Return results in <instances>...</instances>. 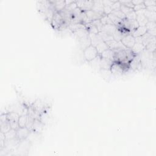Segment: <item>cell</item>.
I'll return each mask as SVG.
<instances>
[{
    "instance_id": "cell-1",
    "label": "cell",
    "mask_w": 156,
    "mask_h": 156,
    "mask_svg": "<svg viewBox=\"0 0 156 156\" xmlns=\"http://www.w3.org/2000/svg\"><path fill=\"white\" fill-rule=\"evenodd\" d=\"M138 56L141 62L143 70L155 71L156 64L155 51L150 52L144 49L138 55Z\"/></svg>"
},
{
    "instance_id": "cell-2",
    "label": "cell",
    "mask_w": 156,
    "mask_h": 156,
    "mask_svg": "<svg viewBox=\"0 0 156 156\" xmlns=\"http://www.w3.org/2000/svg\"><path fill=\"white\" fill-rule=\"evenodd\" d=\"M115 61L120 63H127L129 64V62L134 57V55L132 52L131 49L124 48L119 50L115 51Z\"/></svg>"
},
{
    "instance_id": "cell-3",
    "label": "cell",
    "mask_w": 156,
    "mask_h": 156,
    "mask_svg": "<svg viewBox=\"0 0 156 156\" xmlns=\"http://www.w3.org/2000/svg\"><path fill=\"white\" fill-rule=\"evenodd\" d=\"M31 107L38 115H40L47 109L51 108L52 102L45 98H37L35 99Z\"/></svg>"
},
{
    "instance_id": "cell-4",
    "label": "cell",
    "mask_w": 156,
    "mask_h": 156,
    "mask_svg": "<svg viewBox=\"0 0 156 156\" xmlns=\"http://www.w3.org/2000/svg\"><path fill=\"white\" fill-rule=\"evenodd\" d=\"M32 146V144L27 139L20 140L17 148L11 152L10 155H26Z\"/></svg>"
},
{
    "instance_id": "cell-5",
    "label": "cell",
    "mask_w": 156,
    "mask_h": 156,
    "mask_svg": "<svg viewBox=\"0 0 156 156\" xmlns=\"http://www.w3.org/2000/svg\"><path fill=\"white\" fill-rule=\"evenodd\" d=\"M51 25L55 30L58 32L64 31L68 28V26L65 24L64 18L59 12H56L54 14L53 20H52Z\"/></svg>"
},
{
    "instance_id": "cell-6",
    "label": "cell",
    "mask_w": 156,
    "mask_h": 156,
    "mask_svg": "<svg viewBox=\"0 0 156 156\" xmlns=\"http://www.w3.org/2000/svg\"><path fill=\"white\" fill-rule=\"evenodd\" d=\"M129 71V64L114 62L111 68V72L113 76H121Z\"/></svg>"
},
{
    "instance_id": "cell-7",
    "label": "cell",
    "mask_w": 156,
    "mask_h": 156,
    "mask_svg": "<svg viewBox=\"0 0 156 156\" xmlns=\"http://www.w3.org/2000/svg\"><path fill=\"white\" fill-rule=\"evenodd\" d=\"M36 8H37V10L40 15L45 13L49 9L55 8L53 4L51 3V2L47 1V0H41V1H37L36 3Z\"/></svg>"
},
{
    "instance_id": "cell-8",
    "label": "cell",
    "mask_w": 156,
    "mask_h": 156,
    "mask_svg": "<svg viewBox=\"0 0 156 156\" xmlns=\"http://www.w3.org/2000/svg\"><path fill=\"white\" fill-rule=\"evenodd\" d=\"M143 70L141 61L138 55H135L129 63V71L139 72Z\"/></svg>"
},
{
    "instance_id": "cell-9",
    "label": "cell",
    "mask_w": 156,
    "mask_h": 156,
    "mask_svg": "<svg viewBox=\"0 0 156 156\" xmlns=\"http://www.w3.org/2000/svg\"><path fill=\"white\" fill-rule=\"evenodd\" d=\"M83 54L85 60L88 62L92 61L99 55L96 48L92 45H90L85 50H84Z\"/></svg>"
},
{
    "instance_id": "cell-10",
    "label": "cell",
    "mask_w": 156,
    "mask_h": 156,
    "mask_svg": "<svg viewBox=\"0 0 156 156\" xmlns=\"http://www.w3.org/2000/svg\"><path fill=\"white\" fill-rule=\"evenodd\" d=\"M139 25L136 20H131L125 18L123 20L121 28H123L126 31L132 32Z\"/></svg>"
},
{
    "instance_id": "cell-11",
    "label": "cell",
    "mask_w": 156,
    "mask_h": 156,
    "mask_svg": "<svg viewBox=\"0 0 156 156\" xmlns=\"http://www.w3.org/2000/svg\"><path fill=\"white\" fill-rule=\"evenodd\" d=\"M76 3L78 8L84 12L91 10L93 5V1H91V0H88V1H76Z\"/></svg>"
},
{
    "instance_id": "cell-12",
    "label": "cell",
    "mask_w": 156,
    "mask_h": 156,
    "mask_svg": "<svg viewBox=\"0 0 156 156\" xmlns=\"http://www.w3.org/2000/svg\"><path fill=\"white\" fill-rule=\"evenodd\" d=\"M121 42L126 48L131 49L135 43L136 41L135 38L133 37L131 34H130L124 36L123 38L121 39Z\"/></svg>"
},
{
    "instance_id": "cell-13",
    "label": "cell",
    "mask_w": 156,
    "mask_h": 156,
    "mask_svg": "<svg viewBox=\"0 0 156 156\" xmlns=\"http://www.w3.org/2000/svg\"><path fill=\"white\" fill-rule=\"evenodd\" d=\"M20 141V140L18 139L17 137L13 139L6 140L5 141V148H6L11 152L17 148Z\"/></svg>"
},
{
    "instance_id": "cell-14",
    "label": "cell",
    "mask_w": 156,
    "mask_h": 156,
    "mask_svg": "<svg viewBox=\"0 0 156 156\" xmlns=\"http://www.w3.org/2000/svg\"><path fill=\"white\" fill-rule=\"evenodd\" d=\"M46 126V125L44 124L40 120L35 119L30 131L42 134L43 132L45 131Z\"/></svg>"
},
{
    "instance_id": "cell-15",
    "label": "cell",
    "mask_w": 156,
    "mask_h": 156,
    "mask_svg": "<svg viewBox=\"0 0 156 156\" xmlns=\"http://www.w3.org/2000/svg\"><path fill=\"white\" fill-rule=\"evenodd\" d=\"M42 137H43L42 134L31 131V132L26 139L28 140L33 145L34 144L39 143L40 141H41L42 138H43Z\"/></svg>"
},
{
    "instance_id": "cell-16",
    "label": "cell",
    "mask_w": 156,
    "mask_h": 156,
    "mask_svg": "<svg viewBox=\"0 0 156 156\" xmlns=\"http://www.w3.org/2000/svg\"><path fill=\"white\" fill-rule=\"evenodd\" d=\"M145 9L135 12L136 14H137L136 21L137 22V23H138V24L140 26H145L146 25L148 22V19L146 18V17L144 15V12Z\"/></svg>"
},
{
    "instance_id": "cell-17",
    "label": "cell",
    "mask_w": 156,
    "mask_h": 156,
    "mask_svg": "<svg viewBox=\"0 0 156 156\" xmlns=\"http://www.w3.org/2000/svg\"><path fill=\"white\" fill-rule=\"evenodd\" d=\"M92 11L99 14L101 16L104 15V5L101 0L93 1V5L91 9Z\"/></svg>"
},
{
    "instance_id": "cell-18",
    "label": "cell",
    "mask_w": 156,
    "mask_h": 156,
    "mask_svg": "<svg viewBox=\"0 0 156 156\" xmlns=\"http://www.w3.org/2000/svg\"><path fill=\"white\" fill-rule=\"evenodd\" d=\"M31 131L27 128H19L17 130V137L20 140L26 139L30 133Z\"/></svg>"
},
{
    "instance_id": "cell-19",
    "label": "cell",
    "mask_w": 156,
    "mask_h": 156,
    "mask_svg": "<svg viewBox=\"0 0 156 156\" xmlns=\"http://www.w3.org/2000/svg\"><path fill=\"white\" fill-rule=\"evenodd\" d=\"M154 37H153L151 35L149 34H148V32H146L142 36L136 38L135 41L136 42L140 43L142 45H143L144 46H146Z\"/></svg>"
},
{
    "instance_id": "cell-20",
    "label": "cell",
    "mask_w": 156,
    "mask_h": 156,
    "mask_svg": "<svg viewBox=\"0 0 156 156\" xmlns=\"http://www.w3.org/2000/svg\"><path fill=\"white\" fill-rule=\"evenodd\" d=\"M106 43L108 44L109 49L114 50V51L126 48V47L122 44V43L121 41H117L115 40L114 39L110 40L109 41H107Z\"/></svg>"
},
{
    "instance_id": "cell-21",
    "label": "cell",
    "mask_w": 156,
    "mask_h": 156,
    "mask_svg": "<svg viewBox=\"0 0 156 156\" xmlns=\"http://www.w3.org/2000/svg\"><path fill=\"white\" fill-rule=\"evenodd\" d=\"M50 2L53 4L55 11L57 12H61L66 7L65 1H62V0H54V1Z\"/></svg>"
},
{
    "instance_id": "cell-22",
    "label": "cell",
    "mask_w": 156,
    "mask_h": 156,
    "mask_svg": "<svg viewBox=\"0 0 156 156\" xmlns=\"http://www.w3.org/2000/svg\"><path fill=\"white\" fill-rule=\"evenodd\" d=\"M114 62H112L109 59L102 58L100 61V70L111 71V68Z\"/></svg>"
},
{
    "instance_id": "cell-23",
    "label": "cell",
    "mask_w": 156,
    "mask_h": 156,
    "mask_svg": "<svg viewBox=\"0 0 156 156\" xmlns=\"http://www.w3.org/2000/svg\"><path fill=\"white\" fill-rule=\"evenodd\" d=\"M115 51L114 50L108 49L106 51H105V52H103V53L100 56L102 58L107 59L112 62H114L115 61Z\"/></svg>"
},
{
    "instance_id": "cell-24",
    "label": "cell",
    "mask_w": 156,
    "mask_h": 156,
    "mask_svg": "<svg viewBox=\"0 0 156 156\" xmlns=\"http://www.w3.org/2000/svg\"><path fill=\"white\" fill-rule=\"evenodd\" d=\"M145 27L148 34L153 37H156V22H148Z\"/></svg>"
},
{
    "instance_id": "cell-25",
    "label": "cell",
    "mask_w": 156,
    "mask_h": 156,
    "mask_svg": "<svg viewBox=\"0 0 156 156\" xmlns=\"http://www.w3.org/2000/svg\"><path fill=\"white\" fill-rule=\"evenodd\" d=\"M85 15H86L87 18H88V20L91 22H93L95 20H100L102 17L101 15H99V14L95 12V11H93L92 10L85 12Z\"/></svg>"
},
{
    "instance_id": "cell-26",
    "label": "cell",
    "mask_w": 156,
    "mask_h": 156,
    "mask_svg": "<svg viewBox=\"0 0 156 156\" xmlns=\"http://www.w3.org/2000/svg\"><path fill=\"white\" fill-rule=\"evenodd\" d=\"M89 36L91 40V45L96 47L99 43H100L102 41H104L101 37V36L99 35V34H92V33H89Z\"/></svg>"
},
{
    "instance_id": "cell-27",
    "label": "cell",
    "mask_w": 156,
    "mask_h": 156,
    "mask_svg": "<svg viewBox=\"0 0 156 156\" xmlns=\"http://www.w3.org/2000/svg\"><path fill=\"white\" fill-rule=\"evenodd\" d=\"M145 49V46L140 43L135 42L133 47L131 49L134 55H138Z\"/></svg>"
},
{
    "instance_id": "cell-28",
    "label": "cell",
    "mask_w": 156,
    "mask_h": 156,
    "mask_svg": "<svg viewBox=\"0 0 156 156\" xmlns=\"http://www.w3.org/2000/svg\"><path fill=\"white\" fill-rule=\"evenodd\" d=\"M147 32V29L145 26H138L137 29H135L133 32H131V34L133 37L135 38L140 37L144 35L145 33Z\"/></svg>"
},
{
    "instance_id": "cell-29",
    "label": "cell",
    "mask_w": 156,
    "mask_h": 156,
    "mask_svg": "<svg viewBox=\"0 0 156 156\" xmlns=\"http://www.w3.org/2000/svg\"><path fill=\"white\" fill-rule=\"evenodd\" d=\"M101 59V57L100 55H98L96 58H95L92 61H90L89 65L93 68L96 69L98 71H100V61Z\"/></svg>"
},
{
    "instance_id": "cell-30",
    "label": "cell",
    "mask_w": 156,
    "mask_h": 156,
    "mask_svg": "<svg viewBox=\"0 0 156 156\" xmlns=\"http://www.w3.org/2000/svg\"><path fill=\"white\" fill-rule=\"evenodd\" d=\"M117 29V27L114 25H105L103 26L101 31L105 32L107 34H109L112 36H114V34L115 32V29Z\"/></svg>"
},
{
    "instance_id": "cell-31",
    "label": "cell",
    "mask_w": 156,
    "mask_h": 156,
    "mask_svg": "<svg viewBox=\"0 0 156 156\" xmlns=\"http://www.w3.org/2000/svg\"><path fill=\"white\" fill-rule=\"evenodd\" d=\"M95 48L98 51V53L99 55H101L103 53V52H105L107 49H109L108 44L105 41L101 42Z\"/></svg>"
},
{
    "instance_id": "cell-32",
    "label": "cell",
    "mask_w": 156,
    "mask_h": 156,
    "mask_svg": "<svg viewBox=\"0 0 156 156\" xmlns=\"http://www.w3.org/2000/svg\"><path fill=\"white\" fill-rule=\"evenodd\" d=\"M109 17L110 18L111 20L112 21V22L113 23V24L117 27V28H121V24L123 22V20H121L120 18H118L117 17L115 16L114 15L111 14L109 15Z\"/></svg>"
},
{
    "instance_id": "cell-33",
    "label": "cell",
    "mask_w": 156,
    "mask_h": 156,
    "mask_svg": "<svg viewBox=\"0 0 156 156\" xmlns=\"http://www.w3.org/2000/svg\"><path fill=\"white\" fill-rule=\"evenodd\" d=\"M144 15L148 19V22H156V12H150V11H148L146 9H145Z\"/></svg>"
},
{
    "instance_id": "cell-34",
    "label": "cell",
    "mask_w": 156,
    "mask_h": 156,
    "mask_svg": "<svg viewBox=\"0 0 156 156\" xmlns=\"http://www.w3.org/2000/svg\"><path fill=\"white\" fill-rule=\"evenodd\" d=\"M85 26L87 31H88L89 33H92V34H99V31L96 27L93 25L92 22H89L88 23H86L85 25Z\"/></svg>"
},
{
    "instance_id": "cell-35",
    "label": "cell",
    "mask_w": 156,
    "mask_h": 156,
    "mask_svg": "<svg viewBox=\"0 0 156 156\" xmlns=\"http://www.w3.org/2000/svg\"><path fill=\"white\" fill-rule=\"evenodd\" d=\"M156 37H154L146 46H145V49H146L148 51L150 52H155L156 46Z\"/></svg>"
},
{
    "instance_id": "cell-36",
    "label": "cell",
    "mask_w": 156,
    "mask_h": 156,
    "mask_svg": "<svg viewBox=\"0 0 156 156\" xmlns=\"http://www.w3.org/2000/svg\"><path fill=\"white\" fill-rule=\"evenodd\" d=\"M68 29L71 31V32L73 33V32L80 29H82V28H86L85 25L82 23H75V24H70L68 26Z\"/></svg>"
},
{
    "instance_id": "cell-37",
    "label": "cell",
    "mask_w": 156,
    "mask_h": 156,
    "mask_svg": "<svg viewBox=\"0 0 156 156\" xmlns=\"http://www.w3.org/2000/svg\"><path fill=\"white\" fill-rule=\"evenodd\" d=\"M20 116V115L18 114L15 112H11L7 114V117L9 121H18Z\"/></svg>"
},
{
    "instance_id": "cell-38",
    "label": "cell",
    "mask_w": 156,
    "mask_h": 156,
    "mask_svg": "<svg viewBox=\"0 0 156 156\" xmlns=\"http://www.w3.org/2000/svg\"><path fill=\"white\" fill-rule=\"evenodd\" d=\"M0 128H1V132L5 133V134L8 132L9 131H10L12 129L9 121L0 124Z\"/></svg>"
},
{
    "instance_id": "cell-39",
    "label": "cell",
    "mask_w": 156,
    "mask_h": 156,
    "mask_svg": "<svg viewBox=\"0 0 156 156\" xmlns=\"http://www.w3.org/2000/svg\"><path fill=\"white\" fill-rule=\"evenodd\" d=\"M99 35L101 36V37L102 38V40L105 42L109 41L110 40H112L114 39V37L109 34H107L105 32H99Z\"/></svg>"
},
{
    "instance_id": "cell-40",
    "label": "cell",
    "mask_w": 156,
    "mask_h": 156,
    "mask_svg": "<svg viewBox=\"0 0 156 156\" xmlns=\"http://www.w3.org/2000/svg\"><path fill=\"white\" fill-rule=\"evenodd\" d=\"M5 137L6 140H9V139H13L17 137V130L11 129L10 131H9L8 132L5 134Z\"/></svg>"
},
{
    "instance_id": "cell-41",
    "label": "cell",
    "mask_w": 156,
    "mask_h": 156,
    "mask_svg": "<svg viewBox=\"0 0 156 156\" xmlns=\"http://www.w3.org/2000/svg\"><path fill=\"white\" fill-rule=\"evenodd\" d=\"M101 22L102 23L103 26H105V25H114L113 23L112 22V21L111 20L110 18L109 17L108 15H104L101 17Z\"/></svg>"
},
{
    "instance_id": "cell-42",
    "label": "cell",
    "mask_w": 156,
    "mask_h": 156,
    "mask_svg": "<svg viewBox=\"0 0 156 156\" xmlns=\"http://www.w3.org/2000/svg\"><path fill=\"white\" fill-rule=\"evenodd\" d=\"M27 115H22L20 116L19 120H18V124L20 128H24L26 127L27 124Z\"/></svg>"
},
{
    "instance_id": "cell-43",
    "label": "cell",
    "mask_w": 156,
    "mask_h": 156,
    "mask_svg": "<svg viewBox=\"0 0 156 156\" xmlns=\"http://www.w3.org/2000/svg\"><path fill=\"white\" fill-rule=\"evenodd\" d=\"M112 14L114 15L115 16L117 17L118 18H120L121 20H124L126 18V15L121 11L120 9H117V10H113L111 12Z\"/></svg>"
},
{
    "instance_id": "cell-44",
    "label": "cell",
    "mask_w": 156,
    "mask_h": 156,
    "mask_svg": "<svg viewBox=\"0 0 156 156\" xmlns=\"http://www.w3.org/2000/svg\"><path fill=\"white\" fill-rule=\"evenodd\" d=\"M76 8H78V6H77V5H76V1H75L73 3H72L71 4H70V5H68V6H66L65 7V9L70 12H73Z\"/></svg>"
},
{
    "instance_id": "cell-45",
    "label": "cell",
    "mask_w": 156,
    "mask_h": 156,
    "mask_svg": "<svg viewBox=\"0 0 156 156\" xmlns=\"http://www.w3.org/2000/svg\"><path fill=\"white\" fill-rule=\"evenodd\" d=\"M120 2L121 5L128 7L129 8L133 9L134 7V5L132 3V1H130V0H122V1H120Z\"/></svg>"
},
{
    "instance_id": "cell-46",
    "label": "cell",
    "mask_w": 156,
    "mask_h": 156,
    "mask_svg": "<svg viewBox=\"0 0 156 156\" xmlns=\"http://www.w3.org/2000/svg\"><path fill=\"white\" fill-rule=\"evenodd\" d=\"M126 18L128 20H136L137 19L136 12L134 11H131V12L126 15Z\"/></svg>"
},
{
    "instance_id": "cell-47",
    "label": "cell",
    "mask_w": 156,
    "mask_h": 156,
    "mask_svg": "<svg viewBox=\"0 0 156 156\" xmlns=\"http://www.w3.org/2000/svg\"><path fill=\"white\" fill-rule=\"evenodd\" d=\"M120 10H121V11L125 15H127L128 14H129V12H131V11H134L133 9L129 8H128V7L124 6H123V5H121V7H120Z\"/></svg>"
},
{
    "instance_id": "cell-48",
    "label": "cell",
    "mask_w": 156,
    "mask_h": 156,
    "mask_svg": "<svg viewBox=\"0 0 156 156\" xmlns=\"http://www.w3.org/2000/svg\"><path fill=\"white\" fill-rule=\"evenodd\" d=\"M91 22H92V23H93V25L96 27V28L98 29L99 32H101V29H102V27H103V25H102V23L101 22V20H95V21Z\"/></svg>"
},
{
    "instance_id": "cell-49",
    "label": "cell",
    "mask_w": 156,
    "mask_h": 156,
    "mask_svg": "<svg viewBox=\"0 0 156 156\" xmlns=\"http://www.w3.org/2000/svg\"><path fill=\"white\" fill-rule=\"evenodd\" d=\"M27 117H28V118H27V124H26V127L30 130L35 119H34V118H32V117H30V116H28V115H27Z\"/></svg>"
},
{
    "instance_id": "cell-50",
    "label": "cell",
    "mask_w": 156,
    "mask_h": 156,
    "mask_svg": "<svg viewBox=\"0 0 156 156\" xmlns=\"http://www.w3.org/2000/svg\"><path fill=\"white\" fill-rule=\"evenodd\" d=\"M146 9V6L145 5H144V2L143 3H141L138 5H137V6H134L133 9L135 12H137V11H141V10H143V9Z\"/></svg>"
},
{
    "instance_id": "cell-51",
    "label": "cell",
    "mask_w": 156,
    "mask_h": 156,
    "mask_svg": "<svg viewBox=\"0 0 156 156\" xmlns=\"http://www.w3.org/2000/svg\"><path fill=\"white\" fill-rule=\"evenodd\" d=\"M144 5L146 7H149L152 6H156V2L154 0H147V1H144Z\"/></svg>"
},
{
    "instance_id": "cell-52",
    "label": "cell",
    "mask_w": 156,
    "mask_h": 156,
    "mask_svg": "<svg viewBox=\"0 0 156 156\" xmlns=\"http://www.w3.org/2000/svg\"><path fill=\"white\" fill-rule=\"evenodd\" d=\"M115 2L116 1H112V0H102V3L104 6L111 7Z\"/></svg>"
},
{
    "instance_id": "cell-53",
    "label": "cell",
    "mask_w": 156,
    "mask_h": 156,
    "mask_svg": "<svg viewBox=\"0 0 156 156\" xmlns=\"http://www.w3.org/2000/svg\"><path fill=\"white\" fill-rule=\"evenodd\" d=\"M9 123H10V124H11V128L13 129L17 130V129L20 128L19 124H18V121H9Z\"/></svg>"
},
{
    "instance_id": "cell-54",
    "label": "cell",
    "mask_w": 156,
    "mask_h": 156,
    "mask_svg": "<svg viewBox=\"0 0 156 156\" xmlns=\"http://www.w3.org/2000/svg\"><path fill=\"white\" fill-rule=\"evenodd\" d=\"M112 9L110 6H104V15H109L111 14Z\"/></svg>"
},
{
    "instance_id": "cell-55",
    "label": "cell",
    "mask_w": 156,
    "mask_h": 156,
    "mask_svg": "<svg viewBox=\"0 0 156 156\" xmlns=\"http://www.w3.org/2000/svg\"><path fill=\"white\" fill-rule=\"evenodd\" d=\"M120 7H121V3L120 2V1H116L113 5L111 6V8L113 10H117V9H120Z\"/></svg>"
},
{
    "instance_id": "cell-56",
    "label": "cell",
    "mask_w": 156,
    "mask_h": 156,
    "mask_svg": "<svg viewBox=\"0 0 156 156\" xmlns=\"http://www.w3.org/2000/svg\"><path fill=\"white\" fill-rule=\"evenodd\" d=\"M9 121L7 117V114H1L0 115V124Z\"/></svg>"
},
{
    "instance_id": "cell-57",
    "label": "cell",
    "mask_w": 156,
    "mask_h": 156,
    "mask_svg": "<svg viewBox=\"0 0 156 156\" xmlns=\"http://www.w3.org/2000/svg\"><path fill=\"white\" fill-rule=\"evenodd\" d=\"M146 9L150 12H156V6H152L149 7H146Z\"/></svg>"
},
{
    "instance_id": "cell-58",
    "label": "cell",
    "mask_w": 156,
    "mask_h": 156,
    "mask_svg": "<svg viewBox=\"0 0 156 156\" xmlns=\"http://www.w3.org/2000/svg\"><path fill=\"white\" fill-rule=\"evenodd\" d=\"M143 2L144 1H141V0H133V1H132V3L134 5V6L138 5L141 3H143Z\"/></svg>"
},
{
    "instance_id": "cell-59",
    "label": "cell",
    "mask_w": 156,
    "mask_h": 156,
    "mask_svg": "<svg viewBox=\"0 0 156 156\" xmlns=\"http://www.w3.org/2000/svg\"><path fill=\"white\" fill-rule=\"evenodd\" d=\"M75 1H71V0H67V1H65V5L66 6H68V5H70V4H71L72 3H73Z\"/></svg>"
}]
</instances>
